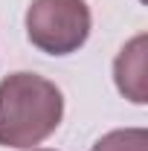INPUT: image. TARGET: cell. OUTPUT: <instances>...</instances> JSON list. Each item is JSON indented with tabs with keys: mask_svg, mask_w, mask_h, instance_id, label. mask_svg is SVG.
I'll return each mask as SVG.
<instances>
[{
	"mask_svg": "<svg viewBox=\"0 0 148 151\" xmlns=\"http://www.w3.org/2000/svg\"><path fill=\"white\" fill-rule=\"evenodd\" d=\"M64 96L38 73H12L0 81V145L29 151L61 125Z\"/></svg>",
	"mask_w": 148,
	"mask_h": 151,
	"instance_id": "obj_1",
	"label": "cell"
},
{
	"mask_svg": "<svg viewBox=\"0 0 148 151\" xmlns=\"http://www.w3.org/2000/svg\"><path fill=\"white\" fill-rule=\"evenodd\" d=\"M90 6L84 0H32L26 9V38L47 55H70L90 38Z\"/></svg>",
	"mask_w": 148,
	"mask_h": 151,
	"instance_id": "obj_2",
	"label": "cell"
},
{
	"mask_svg": "<svg viewBox=\"0 0 148 151\" xmlns=\"http://www.w3.org/2000/svg\"><path fill=\"white\" fill-rule=\"evenodd\" d=\"M145 35L131 38L128 44L119 50V55L113 61V78L119 93L131 99L134 105H145L148 102V87H145Z\"/></svg>",
	"mask_w": 148,
	"mask_h": 151,
	"instance_id": "obj_3",
	"label": "cell"
},
{
	"mask_svg": "<svg viewBox=\"0 0 148 151\" xmlns=\"http://www.w3.org/2000/svg\"><path fill=\"white\" fill-rule=\"evenodd\" d=\"M90 151H148V131L145 128H116L96 139Z\"/></svg>",
	"mask_w": 148,
	"mask_h": 151,
	"instance_id": "obj_4",
	"label": "cell"
},
{
	"mask_svg": "<svg viewBox=\"0 0 148 151\" xmlns=\"http://www.w3.org/2000/svg\"><path fill=\"white\" fill-rule=\"evenodd\" d=\"M29 151H50V148H29Z\"/></svg>",
	"mask_w": 148,
	"mask_h": 151,
	"instance_id": "obj_5",
	"label": "cell"
}]
</instances>
